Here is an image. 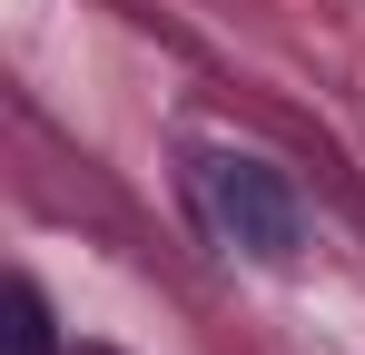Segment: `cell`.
<instances>
[{
  "label": "cell",
  "instance_id": "obj_2",
  "mask_svg": "<svg viewBox=\"0 0 365 355\" xmlns=\"http://www.w3.org/2000/svg\"><path fill=\"white\" fill-rule=\"evenodd\" d=\"M0 346H10V355H60L50 306H40V287H30V277H10V296H0Z\"/></svg>",
  "mask_w": 365,
  "mask_h": 355
},
{
  "label": "cell",
  "instance_id": "obj_1",
  "mask_svg": "<svg viewBox=\"0 0 365 355\" xmlns=\"http://www.w3.org/2000/svg\"><path fill=\"white\" fill-rule=\"evenodd\" d=\"M197 207H207L217 247H237L257 267H287L297 257V197H287V178L267 168V158H247V148L197 158Z\"/></svg>",
  "mask_w": 365,
  "mask_h": 355
},
{
  "label": "cell",
  "instance_id": "obj_3",
  "mask_svg": "<svg viewBox=\"0 0 365 355\" xmlns=\"http://www.w3.org/2000/svg\"><path fill=\"white\" fill-rule=\"evenodd\" d=\"M79 355H109V346H79Z\"/></svg>",
  "mask_w": 365,
  "mask_h": 355
}]
</instances>
